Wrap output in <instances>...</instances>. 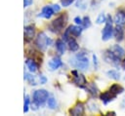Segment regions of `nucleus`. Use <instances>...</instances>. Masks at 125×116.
I'll list each match as a JSON object with an SVG mask.
<instances>
[{"instance_id": "f257e3e1", "label": "nucleus", "mask_w": 125, "mask_h": 116, "mask_svg": "<svg viewBox=\"0 0 125 116\" xmlns=\"http://www.w3.org/2000/svg\"><path fill=\"white\" fill-rule=\"evenodd\" d=\"M67 22V15L64 13V14H62L61 16H59L57 19H55L51 25H50V29L51 31L53 32H60L61 30H62L65 26Z\"/></svg>"}, {"instance_id": "f03ea898", "label": "nucleus", "mask_w": 125, "mask_h": 116, "mask_svg": "<svg viewBox=\"0 0 125 116\" xmlns=\"http://www.w3.org/2000/svg\"><path fill=\"white\" fill-rule=\"evenodd\" d=\"M51 44H52V39L49 38L44 32L38 33L35 39V45L38 47V49H40L41 51H45Z\"/></svg>"}, {"instance_id": "7ed1b4c3", "label": "nucleus", "mask_w": 125, "mask_h": 116, "mask_svg": "<svg viewBox=\"0 0 125 116\" xmlns=\"http://www.w3.org/2000/svg\"><path fill=\"white\" fill-rule=\"evenodd\" d=\"M113 27H112V19L110 15L106 16V20H105V25L102 31V40L103 41H107L111 38L113 34Z\"/></svg>"}, {"instance_id": "20e7f679", "label": "nucleus", "mask_w": 125, "mask_h": 116, "mask_svg": "<svg viewBox=\"0 0 125 116\" xmlns=\"http://www.w3.org/2000/svg\"><path fill=\"white\" fill-rule=\"evenodd\" d=\"M33 101L35 104L40 105L43 104L44 102H46L49 98V93L44 90V89H40V90H36L33 93Z\"/></svg>"}, {"instance_id": "39448f33", "label": "nucleus", "mask_w": 125, "mask_h": 116, "mask_svg": "<svg viewBox=\"0 0 125 116\" xmlns=\"http://www.w3.org/2000/svg\"><path fill=\"white\" fill-rule=\"evenodd\" d=\"M73 65L76 66L77 68L81 69V70H85L88 68L89 66V60H88V58L85 56V54L83 53H80L78 55H76L75 58H74V61H73Z\"/></svg>"}, {"instance_id": "423d86ee", "label": "nucleus", "mask_w": 125, "mask_h": 116, "mask_svg": "<svg viewBox=\"0 0 125 116\" xmlns=\"http://www.w3.org/2000/svg\"><path fill=\"white\" fill-rule=\"evenodd\" d=\"M104 59L105 60V62L110 63L114 66H119L120 63V58H118L111 50H106L104 54Z\"/></svg>"}, {"instance_id": "0eeeda50", "label": "nucleus", "mask_w": 125, "mask_h": 116, "mask_svg": "<svg viewBox=\"0 0 125 116\" xmlns=\"http://www.w3.org/2000/svg\"><path fill=\"white\" fill-rule=\"evenodd\" d=\"M84 111H85V107H84V104L81 103V102H77L70 110H69V113L73 116H78V115H83L84 114Z\"/></svg>"}, {"instance_id": "6e6552de", "label": "nucleus", "mask_w": 125, "mask_h": 116, "mask_svg": "<svg viewBox=\"0 0 125 116\" xmlns=\"http://www.w3.org/2000/svg\"><path fill=\"white\" fill-rule=\"evenodd\" d=\"M113 35L115 37V40L117 42H121L124 38V29L122 27V25H118L116 24V26L113 29Z\"/></svg>"}, {"instance_id": "1a4fd4ad", "label": "nucleus", "mask_w": 125, "mask_h": 116, "mask_svg": "<svg viewBox=\"0 0 125 116\" xmlns=\"http://www.w3.org/2000/svg\"><path fill=\"white\" fill-rule=\"evenodd\" d=\"M100 97H101V99L103 100V102H104V104H107L109 101H111V100L115 99L116 95H114V94H113V93H111L110 91H106V92L102 93V94H101V96H100Z\"/></svg>"}, {"instance_id": "9d476101", "label": "nucleus", "mask_w": 125, "mask_h": 116, "mask_svg": "<svg viewBox=\"0 0 125 116\" xmlns=\"http://www.w3.org/2000/svg\"><path fill=\"white\" fill-rule=\"evenodd\" d=\"M72 74H74V79H73V83H75L77 86L83 87L84 85H87V81L86 78L82 75V74H78L76 71H72Z\"/></svg>"}, {"instance_id": "9b49d317", "label": "nucleus", "mask_w": 125, "mask_h": 116, "mask_svg": "<svg viewBox=\"0 0 125 116\" xmlns=\"http://www.w3.org/2000/svg\"><path fill=\"white\" fill-rule=\"evenodd\" d=\"M34 33H35L34 26H32V25L25 26L24 27V39H25V41L29 42L30 40H32V38L34 37Z\"/></svg>"}, {"instance_id": "f8f14e48", "label": "nucleus", "mask_w": 125, "mask_h": 116, "mask_svg": "<svg viewBox=\"0 0 125 116\" xmlns=\"http://www.w3.org/2000/svg\"><path fill=\"white\" fill-rule=\"evenodd\" d=\"M54 14H55V11L53 10L52 6H45V7H43L42 12L39 15V17H42L45 19H50Z\"/></svg>"}, {"instance_id": "ddd939ff", "label": "nucleus", "mask_w": 125, "mask_h": 116, "mask_svg": "<svg viewBox=\"0 0 125 116\" xmlns=\"http://www.w3.org/2000/svg\"><path fill=\"white\" fill-rule=\"evenodd\" d=\"M114 22L118 25H124L125 24V13L122 11H119L114 16Z\"/></svg>"}, {"instance_id": "4468645a", "label": "nucleus", "mask_w": 125, "mask_h": 116, "mask_svg": "<svg viewBox=\"0 0 125 116\" xmlns=\"http://www.w3.org/2000/svg\"><path fill=\"white\" fill-rule=\"evenodd\" d=\"M62 61L61 60V58H52L51 60H50V62H49V66H50V68L52 69V70H55V69H58L60 66H62Z\"/></svg>"}, {"instance_id": "2eb2a0df", "label": "nucleus", "mask_w": 125, "mask_h": 116, "mask_svg": "<svg viewBox=\"0 0 125 116\" xmlns=\"http://www.w3.org/2000/svg\"><path fill=\"white\" fill-rule=\"evenodd\" d=\"M118 58H122V57H124V55H125V51H124V49L120 46V45H118V44H116V45H114V46H112V48L110 49Z\"/></svg>"}, {"instance_id": "dca6fc26", "label": "nucleus", "mask_w": 125, "mask_h": 116, "mask_svg": "<svg viewBox=\"0 0 125 116\" xmlns=\"http://www.w3.org/2000/svg\"><path fill=\"white\" fill-rule=\"evenodd\" d=\"M25 64H26V66H27V68L30 72H36L37 69H38V65H37V63L35 62L34 59H31V58L26 59Z\"/></svg>"}, {"instance_id": "f3484780", "label": "nucleus", "mask_w": 125, "mask_h": 116, "mask_svg": "<svg viewBox=\"0 0 125 116\" xmlns=\"http://www.w3.org/2000/svg\"><path fill=\"white\" fill-rule=\"evenodd\" d=\"M67 45H68L69 50L72 51V52H76V51L79 49V45H78V43L76 42V40H75L74 38H71V37H70V38L67 40Z\"/></svg>"}, {"instance_id": "a211bd4d", "label": "nucleus", "mask_w": 125, "mask_h": 116, "mask_svg": "<svg viewBox=\"0 0 125 116\" xmlns=\"http://www.w3.org/2000/svg\"><path fill=\"white\" fill-rule=\"evenodd\" d=\"M109 91L111 92V93H113L114 95H119V94H121V93H123L124 92V88L123 87H121L120 85H118V84H113V85H111L110 86V88H109Z\"/></svg>"}, {"instance_id": "6ab92c4d", "label": "nucleus", "mask_w": 125, "mask_h": 116, "mask_svg": "<svg viewBox=\"0 0 125 116\" xmlns=\"http://www.w3.org/2000/svg\"><path fill=\"white\" fill-rule=\"evenodd\" d=\"M56 49L57 51L61 54V55H63L64 52H65V45H64V42L62 40H58L56 42Z\"/></svg>"}, {"instance_id": "aec40b11", "label": "nucleus", "mask_w": 125, "mask_h": 116, "mask_svg": "<svg viewBox=\"0 0 125 116\" xmlns=\"http://www.w3.org/2000/svg\"><path fill=\"white\" fill-rule=\"evenodd\" d=\"M106 75H107L109 78L114 79V80H119V78H120L119 72H118L117 70H115V69H110V70H108V71L106 72Z\"/></svg>"}, {"instance_id": "412c9836", "label": "nucleus", "mask_w": 125, "mask_h": 116, "mask_svg": "<svg viewBox=\"0 0 125 116\" xmlns=\"http://www.w3.org/2000/svg\"><path fill=\"white\" fill-rule=\"evenodd\" d=\"M86 90H87V91H89V93H90V94H92V96H93V97H96V96H97L98 89H97L96 85H94V84H90L88 87H86Z\"/></svg>"}, {"instance_id": "4be33fe9", "label": "nucleus", "mask_w": 125, "mask_h": 116, "mask_svg": "<svg viewBox=\"0 0 125 116\" xmlns=\"http://www.w3.org/2000/svg\"><path fill=\"white\" fill-rule=\"evenodd\" d=\"M47 104H48V107H50L51 109H55V108L57 107L56 99H55L53 97H51L48 98V100H47Z\"/></svg>"}, {"instance_id": "5701e85b", "label": "nucleus", "mask_w": 125, "mask_h": 116, "mask_svg": "<svg viewBox=\"0 0 125 116\" xmlns=\"http://www.w3.org/2000/svg\"><path fill=\"white\" fill-rule=\"evenodd\" d=\"M76 7L81 9V10H85L87 8V3L85 0H78L76 3Z\"/></svg>"}, {"instance_id": "b1692460", "label": "nucleus", "mask_w": 125, "mask_h": 116, "mask_svg": "<svg viewBox=\"0 0 125 116\" xmlns=\"http://www.w3.org/2000/svg\"><path fill=\"white\" fill-rule=\"evenodd\" d=\"M105 20H106V16L104 15V14H100L99 15V17L97 18V23L98 24H101V23H103V22H105Z\"/></svg>"}, {"instance_id": "393cba45", "label": "nucleus", "mask_w": 125, "mask_h": 116, "mask_svg": "<svg viewBox=\"0 0 125 116\" xmlns=\"http://www.w3.org/2000/svg\"><path fill=\"white\" fill-rule=\"evenodd\" d=\"M82 24H83V26L85 27V28H88V27H90L91 26V20H90V18L89 17H84L83 18V22H82Z\"/></svg>"}, {"instance_id": "a878e982", "label": "nucleus", "mask_w": 125, "mask_h": 116, "mask_svg": "<svg viewBox=\"0 0 125 116\" xmlns=\"http://www.w3.org/2000/svg\"><path fill=\"white\" fill-rule=\"evenodd\" d=\"M24 79H26L27 81H29V83L31 84V85H36V82H35V80H34V78L31 76V75H29V74H26V73H24Z\"/></svg>"}, {"instance_id": "bb28decb", "label": "nucleus", "mask_w": 125, "mask_h": 116, "mask_svg": "<svg viewBox=\"0 0 125 116\" xmlns=\"http://www.w3.org/2000/svg\"><path fill=\"white\" fill-rule=\"evenodd\" d=\"M28 106H29V97L26 95L24 98V107H23V112L28 111Z\"/></svg>"}, {"instance_id": "cd10ccee", "label": "nucleus", "mask_w": 125, "mask_h": 116, "mask_svg": "<svg viewBox=\"0 0 125 116\" xmlns=\"http://www.w3.org/2000/svg\"><path fill=\"white\" fill-rule=\"evenodd\" d=\"M75 0H61V4L63 7H68L69 5H71Z\"/></svg>"}, {"instance_id": "c85d7f7f", "label": "nucleus", "mask_w": 125, "mask_h": 116, "mask_svg": "<svg viewBox=\"0 0 125 116\" xmlns=\"http://www.w3.org/2000/svg\"><path fill=\"white\" fill-rule=\"evenodd\" d=\"M74 21H75L76 24H82L83 19L81 18H79V17H76V18H74Z\"/></svg>"}, {"instance_id": "c756f323", "label": "nucleus", "mask_w": 125, "mask_h": 116, "mask_svg": "<svg viewBox=\"0 0 125 116\" xmlns=\"http://www.w3.org/2000/svg\"><path fill=\"white\" fill-rule=\"evenodd\" d=\"M52 7H53V10L55 11V13H58V12H60V10H61V7H60L59 5H57V4L52 5Z\"/></svg>"}, {"instance_id": "7c9ffc66", "label": "nucleus", "mask_w": 125, "mask_h": 116, "mask_svg": "<svg viewBox=\"0 0 125 116\" xmlns=\"http://www.w3.org/2000/svg\"><path fill=\"white\" fill-rule=\"evenodd\" d=\"M32 1H33V0H23V6H24V7L29 6L30 4H32Z\"/></svg>"}, {"instance_id": "2f4dec72", "label": "nucleus", "mask_w": 125, "mask_h": 116, "mask_svg": "<svg viewBox=\"0 0 125 116\" xmlns=\"http://www.w3.org/2000/svg\"><path fill=\"white\" fill-rule=\"evenodd\" d=\"M46 82H47V78H46L45 76L41 75V76H40V83H41V84H45Z\"/></svg>"}, {"instance_id": "473e14b6", "label": "nucleus", "mask_w": 125, "mask_h": 116, "mask_svg": "<svg viewBox=\"0 0 125 116\" xmlns=\"http://www.w3.org/2000/svg\"><path fill=\"white\" fill-rule=\"evenodd\" d=\"M93 59H94V64H96V67L98 66V61H97V57L94 55L93 56Z\"/></svg>"}, {"instance_id": "72a5a7b5", "label": "nucleus", "mask_w": 125, "mask_h": 116, "mask_svg": "<svg viewBox=\"0 0 125 116\" xmlns=\"http://www.w3.org/2000/svg\"><path fill=\"white\" fill-rule=\"evenodd\" d=\"M122 64H123V67H124V69H125V59L123 60V62H122Z\"/></svg>"}]
</instances>
